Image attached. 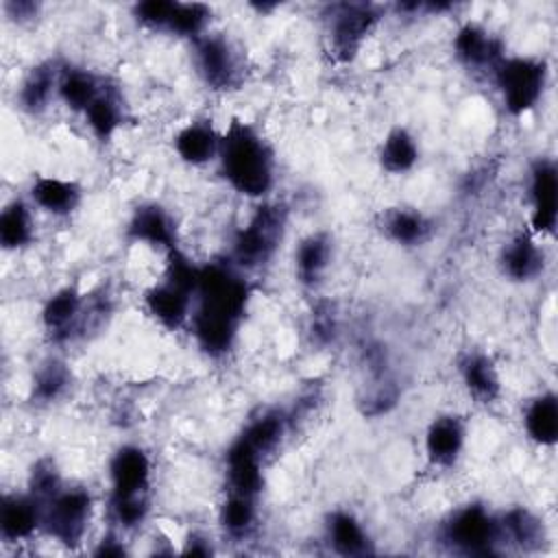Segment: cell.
Listing matches in <instances>:
<instances>
[{
    "instance_id": "obj_12",
    "label": "cell",
    "mask_w": 558,
    "mask_h": 558,
    "mask_svg": "<svg viewBox=\"0 0 558 558\" xmlns=\"http://www.w3.org/2000/svg\"><path fill=\"white\" fill-rule=\"evenodd\" d=\"M144 305H146L148 314L159 325H163L166 329H179L192 316L194 294L190 290L163 279L161 283L146 290Z\"/></svg>"
},
{
    "instance_id": "obj_13",
    "label": "cell",
    "mask_w": 558,
    "mask_h": 558,
    "mask_svg": "<svg viewBox=\"0 0 558 558\" xmlns=\"http://www.w3.org/2000/svg\"><path fill=\"white\" fill-rule=\"evenodd\" d=\"M456 57L473 70H495L506 57L504 46L480 24H464L453 37Z\"/></svg>"
},
{
    "instance_id": "obj_19",
    "label": "cell",
    "mask_w": 558,
    "mask_h": 558,
    "mask_svg": "<svg viewBox=\"0 0 558 558\" xmlns=\"http://www.w3.org/2000/svg\"><path fill=\"white\" fill-rule=\"evenodd\" d=\"M31 201L52 216H70L81 203V187L68 179L37 177L31 185Z\"/></svg>"
},
{
    "instance_id": "obj_17",
    "label": "cell",
    "mask_w": 558,
    "mask_h": 558,
    "mask_svg": "<svg viewBox=\"0 0 558 558\" xmlns=\"http://www.w3.org/2000/svg\"><path fill=\"white\" fill-rule=\"evenodd\" d=\"M499 262L504 275L512 281H530L543 272L545 255L534 233H519L504 246Z\"/></svg>"
},
{
    "instance_id": "obj_33",
    "label": "cell",
    "mask_w": 558,
    "mask_h": 558,
    "mask_svg": "<svg viewBox=\"0 0 558 558\" xmlns=\"http://www.w3.org/2000/svg\"><path fill=\"white\" fill-rule=\"evenodd\" d=\"M286 432V418L279 412H264L262 416L253 418L244 432L240 434L259 456L270 453Z\"/></svg>"
},
{
    "instance_id": "obj_11",
    "label": "cell",
    "mask_w": 558,
    "mask_h": 558,
    "mask_svg": "<svg viewBox=\"0 0 558 558\" xmlns=\"http://www.w3.org/2000/svg\"><path fill=\"white\" fill-rule=\"evenodd\" d=\"M44 504L31 495H4L0 504V534L9 543L26 541L41 530Z\"/></svg>"
},
{
    "instance_id": "obj_9",
    "label": "cell",
    "mask_w": 558,
    "mask_h": 558,
    "mask_svg": "<svg viewBox=\"0 0 558 558\" xmlns=\"http://www.w3.org/2000/svg\"><path fill=\"white\" fill-rule=\"evenodd\" d=\"M194 57L201 78L211 89H231L240 81V63L222 35L205 33L194 39Z\"/></svg>"
},
{
    "instance_id": "obj_38",
    "label": "cell",
    "mask_w": 558,
    "mask_h": 558,
    "mask_svg": "<svg viewBox=\"0 0 558 558\" xmlns=\"http://www.w3.org/2000/svg\"><path fill=\"white\" fill-rule=\"evenodd\" d=\"M96 556H122L124 554V547L122 543H118L116 538H107L100 543V547L94 551Z\"/></svg>"
},
{
    "instance_id": "obj_35",
    "label": "cell",
    "mask_w": 558,
    "mask_h": 558,
    "mask_svg": "<svg viewBox=\"0 0 558 558\" xmlns=\"http://www.w3.org/2000/svg\"><path fill=\"white\" fill-rule=\"evenodd\" d=\"M68 384H70V373L65 364L50 360L35 373L33 399L39 403H52L65 392Z\"/></svg>"
},
{
    "instance_id": "obj_2",
    "label": "cell",
    "mask_w": 558,
    "mask_h": 558,
    "mask_svg": "<svg viewBox=\"0 0 558 558\" xmlns=\"http://www.w3.org/2000/svg\"><path fill=\"white\" fill-rule=\"evenodd\" d=\"M218 166L222 179L248 198H262L275 185V153L248 122L231 120L220 133Z\"/></svg>"
},
{
    "instance_id": "obj_23",
    "label": "cell",
    "mask_w": 558,
    "mask_h": 558,
    "mask_svg": "<svg viewBox=\"0 0 558 558\" xmlns=\"http://www.w3.org/2000/svg\"><path fill=\"white\" fill-rule=\"evenodd\" d=\"M525 434L541 447H551L558 440V401L554 392L538 395L530 401L523 414Z\"/></svg>"
},
{
    "instance_id": "obj_21",
    "label": "cell",
    "mask_w": 558,
    "mask_h": 558,
    "mask_svg": "<svg viewBox=\"0 0 558 558\" xmlns=\"http://www.w3.org/2000/svg\"><path fill=\"white\" fill-rule=\"evenodd\" d=\"M331 262V240L327 233H310L294 251L296 279L303 286H314L323 279Z\"/></svg>"
},
{
    "instance_id": "obj_24",
    "label": "cell",
    "mask_w": 558,
    "mask_h": 558,
    "mask_svg": "<svg viewBox=\"0 0 558 558\" xmlns=\"http://www.w3.org/2000/svg\"><path fill=\"white\" fill-rule=\"evenodd\" d=\"M102 92L100 81L83 68H61L57 81L59 100L72 111H85L92 100Z\"/></svg>"
},
{
    "instance_id": "obj_32",
    "label": "cell",
    "mask_w": 558,
    "mask_h": 558,
    "mask_svg": "<svg viewBox=\"0 0 558 558\" xmlns=\"http://www.w3.org/2000/svg\"><path fill=\"white\" fill-rule=\"evenodd\" d=\"M255 521H257L255 497L229 493L227 501L220 508V523L227 530V534L233 538H242L255 527Z\"/></svg>"
},
{
    "instance_id": "obj_14",
    "label": "cell",
    "mask_w": 558,
    "mask_h": 558,
    "mask_svg": "<svg viewBox=\"0 0 558 558\" xmlns=\"http://www.w3.org/2000/svg\"><path fill=\"white\" fill-rule=\"evenodd\" d=\"M262 460L264 456H259L242 436H238L227 449L229 493L257 497L264 486Z\"/></svg>"
},
{
    "instance_id": "obj_28",
    "label": "cell",
    "mask_w": 558,
    "mask_h": 558,
    "mask_svg": "<svg viewBox=\"0 0 558 558\" xmlns=\"http://www.w3.org/2000/svg\"><path fill=\"white\" fill-rule=\"evenodd\" d=\"M35 235V220L31 207L15 198L0 211V244L7 251H17L31 244Z\"/></svg>"
},
{
    "instance_id": "obj_36",
    "label": "cell",
    "mask_w": 558,
    "mask_h": 558,
    "mask_svg": "<svg viewBox=\"0 0 558 558\" xmlns=\"http://www.w3.org/2000/svg\"><path fill=\"white\" fill-rule=\"evenodd\" d=\"M61 488V477L54 471V466L50 462H39L33 473H31V484H28V493L35 495L41 504L46 499H50L57 490Z\"/></svg>"
},
{
    "instance_id": "obj_4",
    "label": "cell",
    "mask_w": 558,
    "mask_h": 558,
    "mask_svg": "<svg viewBox=\"0 0 558 558\" xmlns=\"http://www.w3.org/2000/svg\"><path fill=\"white\" fill-rule=\"evenodd\" d=\"M490 74L501 94L504 107L512 116L532 111L541 102L547 85L545 61L532 57H504Z\"/></svg>"
},
{
    "instance_id": "obj_27",
    "label": "cell",
    "mask_w": 558,
    "mask_h": 558,
    "mask_svg": "<svg viewBox=\"0 0 558 558\" xmlns=\"http://www.w3.org/2000/svg\"><path fill=\"white\" fill-rule=\"evenodd\" d=\"M418 161V144L414 140V135L403 129L397 126L392 129L379 148V163L386 172L390 174H403L410 172Z\"/></svg>"
},
{
    "instance_id": "obj_3",
    "label": "cell",
    "mask_w": 558,
    "mask_h": 558,
    "mask_svg": "<svg viewBox=\"0 0 558 558\" xmlns=\"http://www.w3.org/2000/svg\"><path fill=\"white\" fill-rule=\"evenodd\" d=\"M109 510L124 530L140 525L148 514L150 458L135 445L120 447L109 462Z\"/></svg>"
},
{
    "instance_id": "obj_25",
    "label": "cell",
    "mask_w": 558,
    "mask_h": 558,
    "mask_svg": "<svg viewBox=\"0 0 558 558\" xmlns=\"http://www.w3.org/2000/svg\"><path fill=\"white\" fill-rule=\"evenodd\" d=\"M59 70L61 68H57L52 63H39L26 74V78L20 85V94H17L22 109H26L31 113H39L48 107L50 98L57 96Z\"/></svg>"
},
{
    "instance_id": "obj_8",
    "label": "cell",
    "mask_w": 558,
    "mask_h": 558,
    "mask_svg": "<svg viewBox=\"0 0 558 558\" xmlns=\"http://www.w3.org/2000/svg\"><path fill=\"white\" fill-rule=\"evenodd\" d=\"M379 13L371 4H340L336 7V13L331 17L329 37H331V50L340 61H351L366 35L377 24Z\"/></svg>"
},
{
    "instance_id": "obj_5",
    "label": "cell",
    "mask_w": 558,
    "mask_h": 558,
    "mask_svg": "<svg viewBox=\"0 0 558 558\" xmlns=\"http://www.w3.org/2000/svg\"><path fill=\"white\" fill-rule=\"evenodd\" d=\"M286 211L279 205H259L251 220L235 233L231 259L238 268H259L279 246L283 235Z\"/></svg>"
},
{
    "instance_id": "obj_1",
    "label": "cell",
    "mask_w": 558,
    "mask_h": 558,
    "mask_svg": "<svg viewBox=\"0 0 558 558\" xmlns=\"http://www.w3.org/2000/svg\"><path fill=\"white\" fill-rule=\"evenodd\" d=\"M246 303L248 286L231 266H201L190 323L207 355H225L233 347Z\"/></svg>"
},
{
    "instance_id": "obj_34",
    "label": "cell",
    "mask_w": 558,
    "mask_h": 558,
    "mask_svg": "<svg viewBox=\"0 0 558 558\" xmlns=\"http://www.w3.org/2000/svg\"><path fill=\"white\" fill-rule=\"evenodd\" d=\"M209 15H211V9L207 4H201V2H174L172 15H170V22H168L166 31H170L174 35L198 39L201 35H205Z\"/></svg>"
},
{
    "instance_id": "obj_30",
    "label": "cell",
    "mask_w": 558,
    "mask_h": 558,
    "mask_svg": "<svg viewBox=\"0 0 558 558\" xmlns=\"http://www.w3.org/2000/svg\"><path fill=\"white\" fill-rule=\"evenodd\" d=\"M83 116L87 120L89 131L98 140H109L122 122V105L109 89L102 87V92L92 100Z\"/></svg>"
},
{
    "instance_id": "obj_10",
    "label": "cell",
    "mask_w": 558,
    "mask_h": 558,
    "mask_svg": "<svg viewBox=\"0 0 558 558\" xmlns=\"http://www.w3.org/2000/svg\"><path fill=\"white\" fill-rule=\"evenodd\" d=\"M530 227L534 235H551L558 218V174L549 159H538L530 170Z\"/></svg>"
},
{
    "instance_id": "obj_37",
    "label": "cell",
    "mask_w": 558,
    "mask_h": 558,
    "mask_svg": "<svg viewBox=\"0 0 558 558\" xmlns=\"http://www.w3.org/2000/svg\"><path fill=\"white\" fill-rule=\"evenodd\" d=\"M172 7L174 2H166V0H148V2H140L135 4V17L150 28H168L170 15H172Z\"/></svg>"
},
{
    "instance_id": "obj_6",
    "label": "cell",
    "mask_w": 558,
    "mask_h": 558,
    "mask_svg": "<svg viewBox=\"0 0 558 558\" xmlns=\"http://www.w3.org/2000/svg\"><path fill=\"white\" fill-rule=\"evenodd\" d=\"M92 519V497L85 488H59L44 501L41 530L68 547L78 545Z\"/></svg>"
},
{
    "instance_id": "obj_18",
    "label": "cell",
    "mask_w": 558,
    "mask_h": 558,
    "mask_svg": "<svg viewBox=\"0 0 558 558\" xmlns=\"http://www.w3.org/2000/svg\"><path fill=\"white\" fill-rule=\"evenodd\" d=\"M174 150L181 161L190 166H203L211 159H218L220 133L207 120L187 122L174 135Z\"/></svg>"
},
{
    "instance_id": "obj_16",
    "label": "cell",
    "mask_w": 558,
    "mask_h": 558,
    "mask_svg": "<svg viewBox=\"0 0 558 558\" xmlns=\"http://www.w3.org/2000/svg\"><path fill=\"white\" fill-rule=\"evenodd\" d=\"M466 429L460 416H436L425 432V453L436 466H451L464 449Z\"/></svg>"
},
{
    "instance_id": "obj_31",
    "label": "cell",
    "mask_w": 558,
    "mask_h": 558,
    "mask_svg": "<svg viewBox=\"0 0 558 558\" xmlns=\"http://www.w3.org/2000/svg\"><path fill=\"white\" fill-rule=\"evenodd\" d=\"M499 532L501 541L519 545L521 549H530L543 541V525L532 512L523 508L508 510L504 519H499Z\"/></svg>"
},
{
    "instance_id": "obj_20",
    "label": "cell",
    "mask_w": 558,
    "mask_h": 558,
    "mask_svg": "<svg viewBox=\"0 0 558 558\" xmlns=\"http://www.w3.org/2000/svg\"><path fill=\"white\" fill-rule=\"evenodd\" d=\"M460 377L469 395L480 403H493L499 397L501 384L497 368L484 353H466L460 364Z\"/></svg>"
},
{
    "instance_id": "obj_7",
    "label": "cell",
    "mask_w": 558,
    "mask_h": 558,
    "mask_svg": "<svg viewBox=\"0 0 558 558\" xmlns=\"http://www.w3.org/2000/svg\"><path fill=\"white\" fill-rule=\"evenodd\" d=\"M445 541L464 554H493L501 543L499 521L484 506H464L445 523Z\"/></svg>"
},
{
    "instance_id": "obj_29",
    "label": "cell",
    "mask_w": 558,
    "mask_h": 558,
    "mask_svg": "<svg viewBox=\"0 0 558 558\" xmlns=\"http://www.w3.org/2000/svg\"><path fill=\"white\" fill-rule=\"evenodd\" d=\"M83 301L74 288L57 290L41 310V323L50 333H65L70 331L76 320L81 318Z\"/></svg>"
},
{
    "instance_id": "obj_22",
    "label": "cell",
    "mask_w": 558,
    "mask_h": 558,
    "mask_svg": "<svg viewBox=\"0 0 558 558\" xmlns=\"http://www.w3.org/2000/svg\"><path fill=\"white\" fill-rule=\"evenodd\" d=\"M327 541L340 556H364L371 551V541L364 525L347 510L331 512L327 521Z\"/></svg>"
},
{
    "instance_id": "obj_26",
    "label": "cell",
    "mask_w": 558,
    "mask_h": 558,
    "mask_svg": "<svg viewBox=\"0 0 558 558\" xmlns=\"http://www.w3.org/2000/svg\"><path fill=\"white\" fill-rule=\"evenodd\" d=\"M384 231L390 240L403 246L423 244L432 233V222L425 214L412 207H397L384 216Z\"/></svg>"
},
{
    "instance_id": "obj_15",
    "label": "cell",
    "mask_w": 558,
    "mask_h": 558,
    "mask_svg": "<svg viewBox=\"0 0 558 558\" xmlns=\"http://www.w3.org/2000/svg\"><path fill=\"white\" fill-rule=\"evenodd\" d=\"M129 238L155 248H177V227L172 216L157 203H148L135 209L129 222Z\"/></svg>"
}]
</instances>
